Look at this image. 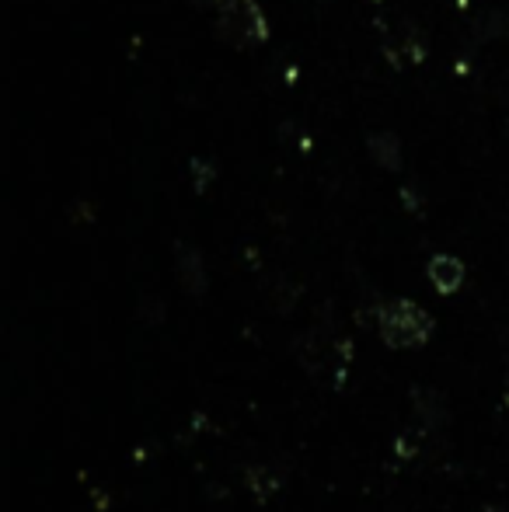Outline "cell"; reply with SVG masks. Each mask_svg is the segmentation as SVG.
Wrapping results in <instances>:
<instances>
[{
  "mask_svg": "<svg viewBox=\"0 0 509 512\" xmlns=\"http://www.w3.org/2000/svg\"><path fill=\"white\" fill-rule=\"evenodd\" d=\"M293 352H297V363L321 384H342L349 363H353V342L328 328H314L300 335Z\"/></svg>",
  "mask_w": 509,
  "mask_h": 512,
  "instance_id": "obj_1",
  "label": "cell"
},
{
  "mask_svg": "<svg viewBox=\"0 0 509 512\" xmlns=\"http://www.w3.org/2000/svg\"><path fill=\"white\" fill-rule=\"evenodd\" d=\"M377 331L391 349H419L433 335V317L412 300H387L377 310Z\"/></svg>",
  "mask_w": 509,
  "mask_h": 512,
  "instance_id": "obj_2",
  "label": "cell"
},
{
  "mask_svg": "<svg viewBox=\"0 0 509 512\" xmlns=\"http://www.w3.org/2000/svg\"><path fill=\"white\" fill-rule=\"evenodd\" d=\"M217 35L234 49H255L269 39V18L258 0H220Z\"/></svg>",
  "mask_w": 509,
  "mask_h": 512,
  "instance_id": "obj_3",
  "label": "cell"
},
{
  "mask_svg": "<svg viewBox=\"0 0 509 512\" xmlns=\"http://www.w3.org/2000/svg\"><path fill=\"white\" fill-rule=\"evenodd\" d=\"M175 272H178V283L189 297H203L206 293V265L203 255H199L192 244H178L175 248Z\"/></svg>",
  "mask_w": 509,
  "mask_h": 512,
  "instance_id": "obj_4",
  "label": "cell"
},
{
  "mask_svg": "<svg viewBox=\"0 0 509 512\" xmlns=\"http://www.w3.org/2000/svg\"><path fill=\"white\" fill-rule=\"evenodd\" d=\"M426 276H429V283H433L436 293L450 297V293H457L464 286L468 269H464V262L457 255H433V258H429V265H426Z\"/></svg>",
  "mask_w": 509,
  "mask_h": 512,
  "instance_id": "obj_5",
  "label": "cell"
},
{
  "mask_svg": "<svg viewBox=\"0 0 509 512\" xmlns=\"http://www.w3.org/2000/svg\"><path fill=\"white\" fill-rule=\"evenodd\" d=\"M412 405H415V415L426 429L440 432L450 418V408H447V398H443L436 387H412Z\"/></svg>",
  "mask_w": 509,
  "mask_h": 512,
  "instance_id": "obj_6",
  "label": "cell"
},
{
  "mask_svg": "<svg viewBox=\"0 0 509 512\" xmlns=\"http://www.w3.org/2000/svg\"><path fill=\"white\" fill-rule=\"evenodd\" d=\"M367 154L374 157L377 164H381L384 171H401V143L394 133H374L367 140Z\"/></svg>",
  "mask_w": 509,
  "mask_h": 512,
  "instance_id": "obj_7",
  "label": "cell"
},
{
  "mask_svg": "<svg viewBox=\"0 0 509 512\" xmlns=\"http://www.w3.org/2000/svg\"><path fill=\"white\" fill-rule=\"evenodd\" d=\"M248 488H252L258 499H272V495L283 488V471L269 464H255L252 471H248Z\"/></svg>",
  "mask_w": 509,
  "mask_h": 512,
  "instance_id": "obj_8",
  "label": "cell"
},
{
  "mask_svg": "<svg viewBox=\"0 0 509 512\" xmlns=\"http://www.w3.org/2000/svg\"><path fill=\"white\" fill-rule=\"evenodd\" d=\"M192 7H199V11H217L220 0H189Z\"/></svg>",
  "mask_w": 509,
  "mask_h": 512,
  "instance_id": "obj_9",
  "label": "cell"
},
{
  "mask_svg": "<svg viewBox=\"0 0 509 512\" xmlns=\"http://www.w3.org/2000/svg\"><path fill=\"white\" fill-rule=\"evenodd\" d=\"M506 408H509V391H506Z\"/></svg>",
  "mask_w": 509,
  "mask_h": 512,
  "instance_id": "obj_10",
  "label": "cell"
}]
</instances>
